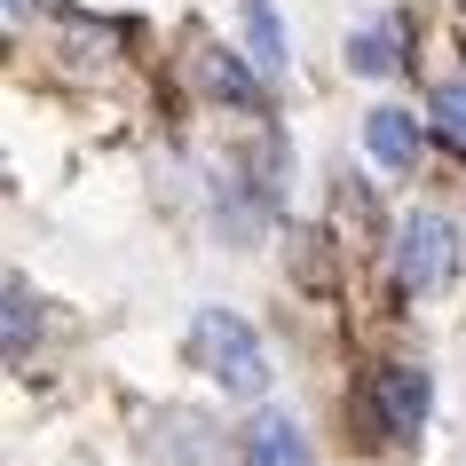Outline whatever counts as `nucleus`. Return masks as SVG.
<instances>
[{
    "label": "nucleus",
    "mask_w": 466,
    "mask_h": 466,
    "mask_svg": "<svg viewBox=\"0 0 466 466\" xmlns=\"http://www.w3.org/2000/svg\"><path fill=\"white\" fill-rule=\"evenodd\" d=\"M190 348H198V364L214 371L229 395H269V356H261V340H253L246 317H229V309H198Z\"/></svg>",
    "instance_id": "f257e3e1"
},
{
    "label": "nucleus",
    "mask_w": 466,
    "mask_h": 466,
    "mask_svg": "<svg viewBox=\"0 0 466 466\" xmlns=\"http://www.w3.org/2000/svg\"><path fill=\"white\" fill-rule=\"evenodd\" d=\"M388 269H395V293H435V285H451V269H459V229L419 206V214L395 229Z\"/></svg>",
    "instance_id": "f03ea898"
},
{
    "label": "nucleus",
    "mask_w": 466,
    "mask_h": 466,
    "mask_svg": "<svg viewBox=\"0 0 466 466\" xmlns=\"http://www.w3.org/2000/svg\"><path fill=\"white\" fill-rule=\"evenodd\" d=\"M427 411H435V388H427V371L419 364H380L364 380V419H371V435H419L427 427Z\"/></svg>",
    "instance_id": "7ed1b4c3"
},
{
    "label": "nucleus",
    "mask_w": 466,
    "mask_h": 466,
    "mask_svg": "<svg viewBox=\"0 0 466 466\" xmlns=\"http://www.w3.org/2000/svg\"><path fill=\"white\" fill-rule=\"evenodd\" d=\"M419 143H427V127H419L411 111H395V103H380V111L364 119V150L380 158V167H395V174L419 167Z\"/></svg>",
    "instance_id": "20e7f679"
},
{
    "label": "nucleus",
    "mask_w": 466,
    "mask_h": 466,
    "mask_svg": "<svg viewBox=\"0 0 466 466\" xmlns=\"http://www.w3.org/2000/svg\"><path fill=\"white\" fill-rule=\"evenodd\" d=\"M246 466H309V435L285 411H261L246 427Z\"/></svg>",
    "instance_id": "39448f33"
},
{
    "label": "nucleus",
    "mask_w": 466,
    "mask_h": 466,
    "mask_svg": "<svg viewBox=\"0 0 466 466\" xmlns=\"http://www.w3.org/2000/svg\"><path fill=\"white\" fill-rule=\"evenodd\" d=\"M198 79H206L214 96H229L238 111H253V103H261V79L238 64V48H206V56H198Z\"/></svg>",
    "instance_id": "423d86ee"
},
{
    "label": "nucleus",
    "mask_w": 466,
    "mask_h": 466,
    "mask_svg": "<svg viewBox=\"0 0 466 466\" xmlns=\"http://www.w3.org/2000/svg\"><path fill=\"white\" fill-rule=\"evenodd\" d=\"M395 64H403V32H395V25H364L356 40H348V72H364V79H388Z\"/></svg>",
    "instance_id": "0eeeda50"
},
{
    "label": "nucleus",
    "mask_w": 466,
    "mask_h": 466,
    "mask_svg": "<svg viewBox=\"0 0 466 466\" xmlns=\"http://www.w3.org/2000/svg\"><path fill=\"white\" fill-rule=\"evenodd\" d=\"M246 32H253V64H261V72H285V64H293V48H285V25H277L269 0H246Z\"/></svg>",
    "instance_id": "6e6552de"
},
{
    "label": "nucleus",
    "mask_w": 466,
    "mask_h": 466,
    "mask_svg": "<svg viewBox=\"0 0 466 466\" xmlns=\"http://www.w3.org/2000/svg\"><path fill=\"white\" fill-rule=\"evenodd\" d=\"M427 119H435V135L451 150H466V79H442L435 96H427Z\"/></svg>",
    "instance_id": "1a4fd4ad"
},
{
    "label": "nucleus",
    "mask_w": 466,
    "mask_h": 466,
    "mask_svg": "<svg viewBox=\"0 0 466 466\" xmlns=\"http://www.w3.org/2000/svg\"><path fill=\"white\" fill-rule=\"evenodd\" d=\"M8 364H25L32 356V332H40V317H32V293H25V277H8Z\"/></svg>",
    "instance_id": "9d476101"
},
{
    "label": "nucleus",
    "mask_w": 466,
    "mask_h": 466,
    "mask_svg": "<svg viewBox=\"0 0 466 466\" xmlns=\"http://www.w3.org/2000/svg\"><path fill=\"white\" fill-rule=\"evenodd\" d=\"M32 8H40V0H8V16H32Z\"/></svg>",
    "instance_id": "9b49d317"
}]
</instances>
